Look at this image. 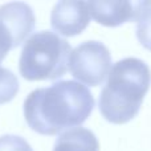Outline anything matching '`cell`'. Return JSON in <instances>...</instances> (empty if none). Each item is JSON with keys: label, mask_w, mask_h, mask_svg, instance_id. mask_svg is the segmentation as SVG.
<instances>
[{"label": "cell", "mask_w": 151, "mask_h": 151, "mask_svg": "<svg viewBox=\"0 0 151 151\" xmlns=\"http://www.w3.org/2000/svg\"><path fill=\"white\" fill-rule=\"evenodd\" d=\"M94 97L83 83L57 81L27 96L24 117L33 131L56 135L82 125L94 109Z\"/></svg>", "instance_id": "cell-1"}, {"label": "cell", "mask_w": 151, "mask_h": 151, "mask_svg": "<svg viewBox=\"0 0 151 151\" xmlns=\"http://www.w3.org/2000/svg\"><path fill=\"white\" fill-rule=\"evenodd\" d=\"M151 85V70L145 61L127 57L111 66L101 90L98 107L106 121L122 125L139 113Z\"/></svg>", "instance_id": "cell-2"}, {"label": "cell", "mask_w": 151, "mask_h": 151, "mask_svg": "<svg viewBox=\"0 0 151 151\" xmlns=\"http://www.w3.org/2000/svg\"><path fill=\"white\" fill-rule=\"evenodd\" d=\"M70 53V44L55 32H36L24 42L19 70L28 81L56 80L69 69Z\"/></svg>", "instance_id": "cell-3"}, {"label": "cell", "mask_w": 151, "mask_h": 151, "mask_svg": "<svg viewBox=\"0 0 151 151\" xmlns=\"http://www.w3.org/2000/svg\"><path fill=\"white\" fill-rule=\"evenodd\" d=\"M69 70L80 82L98 86L111 70V55L99 41H85L74 48L69 57Z\"/></svg>", "instance_id": "cell-4"}, {"label": "cell", "mask_w": 151, "mask_h": 151, "mask_svg": "<svg viewBox=\"0 0 151 151\" xmlns=\"http://www.w3.org/2000/svg\"><path fill=\"white\" fill-rule=\"evenodd\" d=\"M90 16L105 27H118L126 21H138L145 12L151 8V1H88Z\"/></svg>", "instance_id": "cell-5"}, {"label": "cell", "mask_w": 151, "mask_h": 151, "mask_svg": "<svg viewBox=\"0 0 151 151\" xmlns=\"http://www.w3.org/2000/svg\"><path fill=\"white\" fill-rule=\"evenodd\" d=\"M90 21V12L86 1L61 0L56 3L50 13V25L57 33L73 37L85 31Z\"/></svg>", "instance_id": "cell-6"}, {"label": "cell", "mask_w": 151, "mask_h": 151, "mask_svg": "<svg viewBox=\"0 0 151 151\" xmlns=\"http://www.w3.org/2000/svg\"><path fill=\"white\" fill-rule=\"evenodd\" d=\"M53 151H99V143L91 130L76 127L58 135Z\"/></svg>", "instance_id": "cell-7"}, {"label": "cell", "mask_w": 151, "mask_h": 151, "mask_svg": "<svg viewBox=\"0 0 151 151\" xmlns=\"http://www.w3.org/2000/svg\"><path fill=\"white\" fill-rule=\"evenodd\" d=\"M19 91V80L11 70L0 66V105L12 101Z\"/></svg>", "instance_id": "cell-8"}, {"label": "cell", "mask_w": 151, "mask_h": 151, "mask_svg": "<svg viewBox=\"0 0 151 151\" xmlns=\"http://www.w3.org/2000/svg\"><path fill=\"white\" fill-rule=\"evenodd\" d=\"M137 37L142 47L151 50V8H149L137 21Z\"/></svg>", "instance_id": "cell-9"}, {"label": "cell", "mask_w": 151, "mask_h": 151, "mask_svg": "<svg viewBox=\"0 0 151 151\" xmlns=\"http://www.w3.org/2000/svg\"><path fill=\"white\" fill-rule=\"evenodd\" d=\"M17 47L19 44L11 29L5 25L4 21L0 20V63L4 60L11 49H15Z\"/></svg>", "instance_id": "cell-10"}, {"label": "cell", "mask_w": 151, "mask_h": 151, "mask_svg": "<svg viewBox=\"0 0 151 151\" xmlns=\"http://www.w3.org/2000/svg\"><path fill=\"white\" fill-rule=\"evenodd\" d=\"M0 151H33L31 145L17 135L0 137Z\"/></svg>", "instance_id": "cell-11"}]
</instances>
